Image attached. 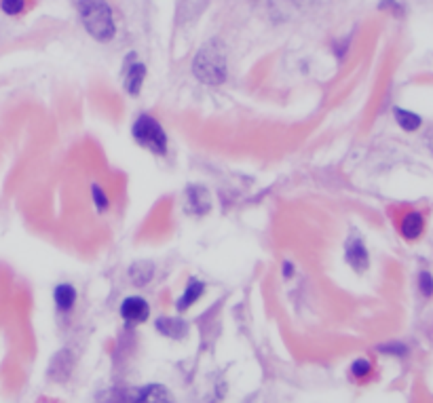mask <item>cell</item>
I'll use <instances>...</instances> for the list:
<instances>
[{
    "instance_id": "cell-18",
    "label": "cell",
    "mask_w": 433,
    "mask_h": 403,
    "mask_svg": "<svg viewBox=\"0 0 433 403\" xmlns=\"http://www.w3.org/2000/svg\"><path fill=\"white\" fill-rule=\"evenodd\" d=\"M0 9H3L7 15L15 17V15L24 13V9H26V0H0Z\"/></svg>"
},
{
    "instance_id": "cell-6",
    "label": "cell",
    "mask_w": 433,
    "mask_h": 403,
    "mask_svg": "<svg viewBox=\"0 0 433 403\" xmlns=\"http://www.w3.org/2000/svg\"><path fill=\"white\" fill-rule=\"evenodd\" d=\"M182 207L186 215L192 218H203L211 211V195L205 186L199 184H190L184 190V199H182Z\"/></svg>"
},
{
    "instance_id": "cell-1",
    "label": "cell",
    "mask_w": 433,
    "mask_h": 403,
    "mask_svg": "<svg viewBox=\"0 0 433 403\" xmlns=\"http://www.w3.org/2000/svg\"><path fill=\"white\" fill-rule=\"evenodd\" d=\"M192 74L199 83L207 87H218L227 80L229 68H227V47L222 40L211 38L207 40L192 59Z\"/></svg>"
},
{
    "instance_id": "cell-13",
    "label": "cell",
    "mask_w": 433,
    "mask_h": 403,
    "mask_svg": "<svg viewBox=\"0 0 433 403\" xmlns=\"http://www.w3.org/2000/svg\"><path fill=\"white\" fill-rule=\"evenodd\" d=\"M155 273H157V268H155L153 262H149V260H137V262H133L129 266L127 277H129V281H131L133 287H139L142 289V287H146L155 279Z\"/></svg>"
},
{
    "instance_id": "cell-17",
    "label": "cell",
    "mask_w": 433,
    "mask_h": 403,
    "mask_svg": "<svg viewBox=\"0 0 433 403\" xmlns=\"http://www.w3.org/2000/svg\"><path fill=\"white\" fill-rule=\"evenodd\" d=\"M349 372H351V376H353L355 380H366V378H370V374H372V363H370L366 357H359V359H355V361L351 363Z\"/></svg>"
},
{
    "instance_id": "cell-15",
    "label": "cell",
    "mask_w": 433,
    "mask_h": 403,
    "mask_svg": "<svg viewBox=\"0 0 433 403\" xmlns=\"http://www.w3.org/2000/svg\"><path fill=\"white\" fill-rule=\"evenodd\" d=\"M393 116H395V123L404 129V131H416L420 125H423V119L410 110H404V108H395L393 110Z\"/></svg>"
},
{
    "instance_id": "cell-14",
    "label": "cell",
    "mask_w": 433,
    "mask_h": 403,
    "mask_svg": "<svg viewBox=\"0 0 433 403\" xmlns=\"http://www.w3.org/2000/svg\"><path fill=\"white\" fill-rule=\"evenodd\" d=\"M423 228H425V220L418 211H408L404 218H402V224H400V232L404 238L408 241H416L420 234H423Z\"/></svg>"
},
{
    "instance_id": "cell-19",
    "label": "cell",
    "mask_w": 433,
    "mask_h": 403,
    "mask_svg": "<svg viewBox=\"0 0 433 403\" xmlns=\"http://www.w3.org/2000/svg\"><path fill=\"white\" fill-rule=\"evenodd\" d=\"M418 289H420V294L425 298H431L433 296V277H431V273L423 271L418 275Z\"/></svg>"
},
{
    "instance_id": "cell-11",
    "label": "cell",
    "mask_w": 433,
    "mask_h": 403,
    "mask_svg": "<svg viewBox=\"0 0 433 403\" xmlns=\"http://www.w3.org/2000/svg\"><path fill=\"white\" fill-rule=\"evenodd\" d=\"M155 328L161 336L172 338V340H182L188 336V324L178 317H159L155 321Z\"/></svg>"
},
{
    "instance_id": "cell-7",
    "label": "cell",
    "mask_w": 433,
    "mask_h": 403,
    "mask_svg": "<svg viewBox=\"0 0 433 403\" xmlns=\"http://www.w3.org/2000/svg\"><path fill=\"white\" fill-rule=\"evenodd\" d=\"M344 262L359 275L370 268V254H368L364 238L359 234H349L344 243Z\"/></svg>"
},
{
    "instance_id": "cell-16",
    "label": "cell",
    "mask_w": 433,
    "mask_h": 403,
    "mask_svg": "<svg viewBox=\"0 0 433 403\" xmlns=\"http://www.w3.org/2000/svg\"><path fill=\"white\" fill-rule=\"evenodd\" d=\"M91 201H93V207H96L98 213H104V211H108V207H110V199H108L106 190H104L98 182L91 184Z\"/></svg>"
},
{
    "instance_id": "cell-8",
    "label": "cell",
    "mask_w": 433,
    "mask_h": 403,
    "mask_svg": "<svg viewBox=\"0 0 433 403\" xmlns=\"http://www.w3.org/2000/svg\"><path fill=\"white\" fill-rule=\"evenodd\" d=\"M75 365H77V359L72 355V351L68 349H61L53 355L51 363H49V378L57 384H63L72 378V372H75Z\"/></svg>"
},
{
    "instance_id": "cell-5",
    "label": "cell",
    "mask_w": 433,
    "mask_h": 403,
    "mask_svg": "<svg viewBox=\"0 0 433 403\" xmlns=\"http://www.w3.org/2000/svg\"><path fill=\"white\" fill-rule=\"evenodd\" d=\"M119 314H121V319L125 321L129 328H135V326H142V324H146V321H149L151 304H149L146 298H142V296H127L121 302Z\"/></svg>"
},
{
    "instance_id": "cell-9",
    "label": "cell",
    "mask_w": 433,
    "mask_h": 403,
    "mask_svg": "<svg viewBox=\"0 0 433 403\" xmlns=\"http://www.w3.org/2000/svg\"><path fill=\"white\" fill-rule=\"evenodd\" d=\"M135 55H129L127 61H125V93L127 96H139L142 91V85H144V78H146V66H144L142 61H133Z\"/></svg>"
},
{
    "instance_id": "cell-22",
    "label": "cell",
    "mask_w": 433,
    "mask_h": 403,
    "mask_svg": "<svg viewBox=\"0 0 433 403\" xmlns=\"http://www.w3.org/2000/svg\"><path fill=\"white\" fill-rule=\"evenodd\" d=\"M425 144H427V148H429V150L433 152V127H431V129L427 131V135H425Z\"/></svg>"
},
{
    "instance_id": "cell-3",
    "label": "cell",
    "mask_w": 433,
    "mask_h": 403,
    "mask_svg": "<svg viewBox=\"0 0 433 403\" xmlns=\"http://www.w3.org/2000/svg\"><path fill=\"white\" fill-rule=\"evenodd\" d=\"M131 137L137 146L149 150L155 156H167L169 152V137L163 125L151 116V114H139L131 125Z\"/></svg>"
},
{
    "instance_id": "cell-4",
    "label": "cell",
    "mask_w": 433,
    "mask_h": 403,
    "mask_svg": "<svg viewBox=\"0 0 433 403\" xmlns=\"http://www.w3.org/2000/svg\"><path fill=\"white\" fill-rule=\"evenodd\" d=\"M114 403H174V395L165 384H144L114 397Z\"/></svg>"
},
{
    "instance_id": "cell-10",
    "label": "cell",
    "mask_w": 433,
    "mask_h": 403,
    "mask_svg": "<svg viewBox=\"0 0 433 403\" xmlns=\"http://www.w3.org/2000/svg\"><path fill=\"white\" fill-rule=\"evenodd\" d=\"M79 300V291L72 283H57L53 289V302H55V310L63 317H68L77 306Z\"/></svg>"
},
{
    "instance_id": "cell-12",
    "label": "cell",
    "mask_w": 433,
    "mask_h": 403,
    "mask_svg": "<svg viewBox=\"0 0 433 403\" xmlns=\"http://www.w3.org/2000/svg\"><path fill=\"white\" fill-rule=\"evenodd\" d=\"M205 289H207V285H205L201 279H197V277L188 279V283H186L182 296H180L178 302H176L178 312H186V310H190V308L205 296Z\"/></svg>"
},
{
    "instance_id": "cell-20",
    "label": "cell",
    "mask_w": 433,
    "mask_h": 403,
    "mask_svg": "<svg viewBox=\"0 0 433 403\" xmlns=\"http://www.w3.org/2000/svg\"><path fill=\"white\" fill-rule=\"evenodd\" d=\"M379 353L393 355V357H404V355H406V347L400 344V342H391V344H383V347H379Z\"/></svg>"
},
{
    "instance_id": "cell-21",
    "label": "cell",
    "mask_w": 433,
    "mask_h": 403,
    "mask_svg": "<svg viewBox=\"0 0 433 403\" xmlns=\"http://www.w3.org/2000/svg\"><path fill=\"white\" fill-rule=\"evenodd\" d=\"M281 275H283V279H292V275H294V264H292L290 260H283V264H281Z\"/></svg>"
},
{
    "instance_id": "cell-2",
    "label": "cell",
    "mask_w": 433,
    "mask_h": 403,
    "mask_svg": "<svg viewBox=\"0 0 433 403\" xmlns=\"http://www.w3.org/2000/svg\"><path fill=\"white\" fill-rule=\"evenodd\" d=\"M79 15L91 38L108 43L116 34L114 13L106 0H79Z\"/></svg>"
}]
</instances>
